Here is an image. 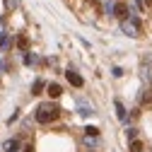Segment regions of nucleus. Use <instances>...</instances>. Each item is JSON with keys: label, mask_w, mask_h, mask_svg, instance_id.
Here are the masks:
<instances>
[{"label": "nucleus", "mask_w": 152, "mask_h": 152, "mask_svg": "<svg viewBox=\"0 0 152 152\" xmlns=\"http://www.w3.org/2000/svg\"><path fill=\"white\" fill-rule=\"evenodd\" d=\"M113 15L121 17V22H123V20H128V17H130V7H128L126 3H116V10H113Z\"/></svg>", "instance_id": "3"}, {"label": "nucleus", "mask_w": 152, "mask_h": 152, "mask_svg": "<svg viewBox=\"0 0 152 152\" xmlns=\"http://www.w3.org/2000/svg\"><path fill=\"white\" fill-rule=\"evenodd\" d=\"M65 77H68V82H70L72 87H85V80H82L75 70H68V72H65Z\"/></svg>", "instance_id": "4"}, {"label": "nucleus", "mask_w": 152, "mask_h": 152, "mask_svg": "<svg viewBox=\"0 0 152 152\" xmlns=\"http://www.w3.org/2000/svg\"><path fill=\"white\" fill-rule=\"evenodd\" d=\"M44 87H46V82H44V80H36V82H34V87H31V94H41V89H44Z\"/></svg>", "instance_id": "11"}, {"label": "nucleus", "mask_w": 152, "mask_h": 152, "mask_svg": "<svg viewBox=\"0 0 152 152\" xmlns=\"http://www.w3.org/2000/svg\"><path fill=\"white\" fill-rule=\"evenodd\" d=\"M7 31H5V17H0V39H3Z\"/></svg>", "instance_id": "15"}, {"label": "nucleus", "mask_w": 152, "mask_h": 152, "mask_svg": "<svg viewBox=\"0 0 152 152\" xmlns=\"http://www.w3.org/2000/svg\"><path fill=\"white\" fill-rule=\"evenodd\" d=\"M0 68H3V63H0Z\"/></svg>", "instance_id": "18"}, {"label": "nucleus", "mask_w": 152, "mask_h": 152, "mask_svg": "<svg viewBox=\"0 0 152 152\" xmlns=\"http://www.w3.org/2000/svg\"><path fill=\"white\" fill-rule=\"evenodd\" d=\"M58 116H61V109L56 104H41L36 109V121L39 123H53Z\"/></svg>", "instance_id": "1"}, {"label": "nucleus", "mask_w": 152, "mask_h": 152, "mask_svg": "<svg viewBox=\"0 0 152 152\" xmlns=\"http://www.w3.org/2000/svg\"><path fill=\"white\" fill-rule=\"evenodd\" d=\"M113 106H116V116L126 123V106H123V102H121V99H116V102H113Z\"/></svg>", "instance_id": "8"}, {"label": "nucleus", "mask_w": 152, "mask_h": 152, "mask_svg": "<svg viewBox=\"0 0 152 152\" xmlns=\"http://www.w3.org/2000/svg\"><path fill=\"white\" fill-rule=\"evenodd\" d=\"M24 152H34V147H31V145H27V147H24Z\"/></svg>", "instance_id": "17"}, {"label": "nucleus", "mask_w": 152, "mask_h": 152, "mask_svg": "<svg viewBox=\"0 0 152 152\" xmlns=\"http://www.w3.org/2000/svg\"><path fill=\"white\" fill-rule=\"evenodd\" d=\"M77 113H82V116H92V113H94V106H92L89 102L80 99V102H77Z\"/></svg>", "instance_id": "5"}, {"label": "nucleus", "mask_w": 152, "mask_h": 152, "mask_svg": "<svg viewBox=\"0 0 152 152\" xmlns=\"http://www.w3.org/2000/svg\"><path fill=\"white\" fill-rule=\"evenodd\" d=\"M126 135H128V140L133 142V140L138 138V130H135V128H128V130H126Z\"/></svg>", "instance_id": "14"}, {"label": "nucleus", "mask_w": 152, "mask_h": 152, "mask_svg": "<svg viewBox=\"0 0 152 152\" xmlns=\"http://www.w3.org/2000/svg\"><path fill=\"white\" fill-rule=\"evenodd\" d=\"M17 46H20L22 51H27V48H29V39H27L24 34H20V36H17Z\"/></svg>", "instance_id": "9"}, {"label": "nucleus", "mask_w": 152, "mask_h": 152, "mask_svg": "<svg viewBox=\"0 0 152 152\" xmlns=\"http://www.w3.org/2000/svg\"><path fill=\"white\" fill-rule=\"evenodd\" d=\"M85 133H87V138H97V135H99V128H97V126H87Z\"/></svg>", "instance_id": "12"}, {"label": "nucleus", "mask_w": 152, "mask_h": 152, "mask_svg": "<svg viewBox=\"0 0 152 152\" xmlns=\"http://www.w3.org/2000/svg\"><path fill=\"white\" fill-rule=\"evenodd\" d=\"M0 46H3L5 51H7L10 46H12V39H10V34H5V36H3V39H0Z\"/></svg>", "instance_id": "13"}, {"label": "nucleus", "mask_w": 152, "mask_h": 152, "mask_svg": "<svg viewBox=\"0 0 152 152\" xmlns=\"http://www.w3.org/2000/svg\"><path fill=\"white\" fill-rule=\"evenodd\" d=\"M17 150H20V140L17 138H10L3 142V152H17Z\"/></svg>", "instance_id": "6"}, {"label": "nucleus", "mask_w": 152, "mask_h": 152, "mask_svg": "<svg viewBox=\"0 0 152 152\" xmlns=\"http://www.w3.org/2000/svg\"><path fill=\"white\" fill-rule=\"evenodd\" d=\"M142 65H152V53H145L142 56Z\"/></svg>", "instance_id": "16"}, {"label": "nucleus", "mask_w": 152, "mask_h": 152, "mask_svg": "<svg viewBox=\"0 0 152 152\" xmlns=\"http://www.w3.org/2000/svg\"><path fill=\"white\" fill-rule=\"evenodd\" d=\"M142 150H145V145H142L140 140H133L130 147H128V152H142Z\"/></svg>", "instance_id": "10"}, {"label": "nucleus", "mask_w": 152, "mask_h": 152, "mask_svg": "<svg viewBox=\"0 0 152 152\" xmlns=\"http://www.w3.org/2000/svg\"><path fill=\"white\" fill-rule=\"evenodd\" d=\"M121 31L128 34V36H133V39H138V36L142 34V27L138 22V17H128V20H123L121 22Z\"/></svg>", "instance_id": "2"}, {"label": "nucleus", "mask_w": 152, "mask_h": 152, "mask_svg": "<svg viewBox=\"0 0 152 152\" xmlns=\"http://www.w3.org/2000/svg\"><path fill=\"white\" fill-rule=\"evenodd\" d=\"M46 89H48V97H51V99H58L61 94H63V87H61V85H56V82H51Z\"/></svg>", "instance_id": "7"}]
</instances>
